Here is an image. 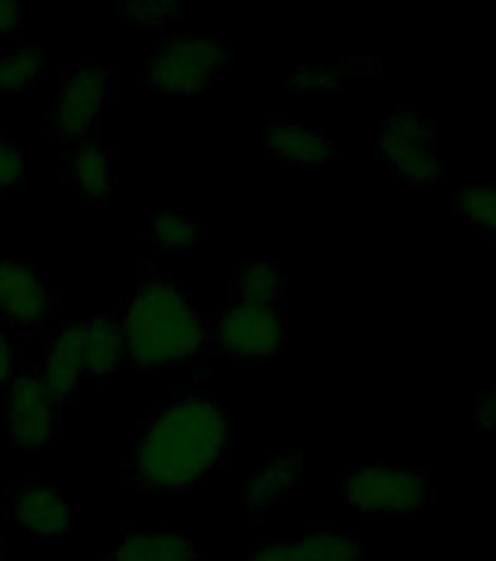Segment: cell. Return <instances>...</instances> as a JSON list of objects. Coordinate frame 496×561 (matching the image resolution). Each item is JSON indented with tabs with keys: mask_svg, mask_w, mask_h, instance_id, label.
I'll return each mask as SVG.
<instances>
[{
	"mask_svg": "<svg viewBox=\"0 0 496 561\" xmlns=\"http://www.w3.org/2000/svg\"><path fill=\"white\" fill-rule=\"evenodd\" d=\"M301 561H362V550L354 533L339 529H324L310 533L307 538L296 541Z\"/></svg>",
	"mask_w": 496,
	"mask_h": 561,
	"instance_id": "ac0fdd59",
	"label": "cell"
},
{
	"mask_svg": "<svg viewBox=\"0 0 496 561\" xmlns=\"http://www.w3.org/2000/svg\"><path fill=\"white\" fill-rule=\"evenodd\" d=\"M126 359L120 319L103 313L96 319H82V366L94 375H112Z\"/></svg>",
	"mask_w": 496,
	"mask_h": 561,
	"instance_id": "5bb4252c",
	"label": "cell"
},
{
	"mask_svg": "<svg viewBox=\"0 0 496 561\" xmlns=\"http://www.w3.org/2000/svg\"><path fill=\"white\" fill-rule=\"evenodd\" d=\"M82 371H85L82 366V319H77V322H65L53 333L38 375H42L47 392L53 394V401L65 403L77 394Z\"/></svg>",
	"mask_w": 496,
	"mask_h": 561,
	"instance_id": "8fae6325",
	"label": "cell"
},
{
	"mask_svg": "<svg viewBox=\"0 0 496 561\" xmlns=\"http://www.w3.org/2000/svg\"><path fill=\"white\" fill-rule=\"evenodd\" d=\"M199 226L191 214H184L178 208H161L155 217V243L164 249V252L175 254V257H184L191 254L199 243Z\"/></svg>",
	"mask_w": 496,
	"mask_h": 561,
	"instance_id": "d6986e66",
	"label": "cell"
},
{
	"mask_svg": "<svg viewBox=\"0 0 496 561\" xmlns=\"http://www.w3.org/2000/svg\"><path fill=\"white\" fill-rule=\"evenodd\" d=\"M196 543L184 529H129L108 561H196Z\"/></svg>",
	"mask_w": 496,
	"mask_h": 561,
	"instance_id": "7c38bea8",
	"label": "cell"
},
{
	"mask_svg": "<svg viewBox=\"0 0 496 561\" xmlns=\"http://www.w3.org/2000/svg\"><path fill=\"white\" fill-rule=\"evenodd\" d=\"M123 15L131 18L135 24L140 26H161L166 18L173 15V3H152V0H138V3H129V7L120 9Z\"/></svg>",
	"mask_w": 496,
	"mask_h": 561,
	"instance_id": "603a6c76",
	"label": "cell"
},
{
	"mask_svg": "<svg viewBox=\"0 0 496 561\" xmlns=\"http://www.w3.org/2000/svg\"><path fill=\"white\" fill-rule=\"evenodd\" d=\"M339 68H327V65H319V68H298L292 73V82L289 85L296 91H304V94H322V91H336L339 88Z\"/></svg>",
	"mask_w": 496,
	"mask_h": 561,
	"instance_id": "7402d4cb",
	"label": "cell"
},
{
	"mask_svg": "<svg viewBox=\"0 0 496 561\" xmlns=\"http://www.w3.org/2000/svg\"><path fill=\"white\" fill-rule=\"evenodd\" d=\"M298 473H301V459L298 456H278L272 459L263 471L252 473V480L245 482L243 503L252 512H266V508L278 506L287 500V494L296 485Z\"/></svg>",
	"mask_w": 496,
	"mask_h": 561,
	"instance_id": "9a60e30c",
	"label": "cell"
},
{
	"mask_svg": "<svg viewBox=\"0 0 496 561\" xmlns=\"http://www.w3.org/2000/svg\"><path fill=\"white\" fill-rule=\"evenodd\" d=\"M222 354L234 359H269L284 348V316L278 307L231 305L217 322Z\"/></svg>",
	"mask_w": 496,
	"mask_h": 561,
	"instance_id": "8992f818",
	"label": "cell"
},
{
	"mask_svg": "<svg viewBox=\"0 0 496 561\" xmlns=\"http://www.w3.org/2000/svg\"><path fill=\"white\" fill-rule=\"evenodd\" d=\"M429 129L412 112L392 114L383 126L380 149L403 182L429 184L441 173V161L429 152Z\"/></svg>",
	"mask_w": 496,
	"mask_h": 561,
	"instance_id": "ba28073f",
	"label": "cell"
},
{
	"mask_svg": "<svg viewBox=\"0 0 496 561\" xmlns=\"http://www.w3.org/2000/svg\"><path fill=\"white\" fill-rule=\"evenodd\" d=\"M228 44L205 35H173L158 44L149 61L147 82L166 94H196L226 73Z\"/></svg>",
	"mask_w": 496,
	"mask_h": 561,
	"instance_id": "3957f363",
	"label": "cell"
},
{
	"mask_svg": "<svg viewBox=\"0 0 496 561\" xmlns=\"http://www.w3.org/2000/svg\"><path fill=\"white\" fill-rule=\"evenodd\" d=\"M44 59L33 47L0 53V91H26L42 79Z\"/></svg>",
	"mask_w": 496,
	"mask_h": 561,
	"instance_id": "ffe728a7",
	"label": "cell"
},
{
	"mask_svg": "<svg viewBox=\"0 0 496 561\" xmlns=\"http://www.w3.org/2000/svg\"><path fill=\"white\" fill-rule=\"evenodd\" d=\"M56 407L38 371L15 375L9 383L7 424L9 442L21 450H42L53 442L56 433Z\"/></svg>",
	"mask_w": 496,
	"mask_h": 561,
	"instance_id": "52a82bcc",
	"label": "cell"
},
{
	"mask_svg": "<svg viewBox=\"0 0 496 561\" xmlns=\"http://www.w3.org/2000/svg\"><path fill=\"white\" fill-rule=\"evenodd\" d=\"M112 94V73L96 61H82L68 70L61 82L59 100L53 108L56 131L65 138H88L94 131L100 114Z\"/></svg>",
	"mask_w": 496,
	"mask_h": 561,
	"instance_id": "5b68a950",
	"label": "cell"
},
{
	"mask_svg": "<svg viewBox=\"0 0 496 561\" xmlns=\"http://www.w3.org/2000/svg\"><path fill=\"white\" fill-rule=\"evenodd\" d=\"M455 210L468 222H480L488 231H496V191L491 187H464L455 193Z\"/></svg>",
	"mask_w": 496,
	"mask_h": 561,
	"instance_id": "44dd1931",
	"label": "cell"
},
{
	"mask_svg": "<svg viewBox=\"0 0 496 561\" xmlns=\"http://www.w3.org/2000/svg\"><path fill=\"white\" fill-rule=\"evenodd\" d=\"M234 293L240 305L278 307L284 296V272L275 263H249L237 272Z\"/></svg>",
	"mask_w": 496,
	"mask_h": 561,
	"instance_id": "e0dca14e",
	"label": "cell"
},
{
	"mask_svg": "<svg viewBox=\"0 0 496 561\" xmlns=\"http://www.w3.org/2000/svg\"><path fill=\"white\" fill-rule=\"evenodd\" d=\"M120 328L126 357L143 371H161L199 357L210 336L193 298L170 278L140 284L123 310Z\"/></svg>",
	"mask_w": 496,
	"mask_h": 561,
	"instance_id": "7a4b0ae2",
	"label": "cell"
},
{
	"mask_svg": "<svg viewBox=\"0 0 496 561\" xmlns=\"http://www.w3.org/2000/svg\"><path fill=\"white\" fill-rule=\"evenodd\" d=\"M112 156L96 144H82L77 156L70 158V179L77 184V191L94 205L112 199Z\"/></svg>",
	"mask_w": 496,
	"mask_h": 561,
	"instance_id": "2e32d148",
	"label": "cell"
},
{
	"mask_svg": "<svg viewBox=\"0 0 496 561\" xmlns=\"http://www.w3.org/2000/svg\"><path fill=\"white\" fill-rule=\"evenodd\" d=\"M24 175V152L12 140L0 138V191L21 182Z\"/></svg>",
	"mask_w": 496,
	"mask_h": 561,
	"instance_id": "cb8c5ba5",
	"label": "cell"
},
{
	"mask_svg": "<svg viewBox=\"0 0 496 561\" xmlns=\"http://www.w3.org/2000/svg\"><path fill=\"white\" fill-rule=\"evenodd\" d=\"M53 307V296L42 275L21 263L0 261V313L18 324H42Z\"/></svg>",
	"mask_w": 496,
	"mask_h": 561,
	"instance_id": "30bf717a",
	"label": "cell"
},
{
	"mask_svg": "<svg viewBox=\"0 0 496 561\" xmlns=\"http://www.w3.org/2000/svg\"><path fill=\"white\" fill-rule=\"evenodd\" d=\"M12 517L38 541H59L73 526V506L47 482H24L12 497Z\"/></svg>",
	"mask_w": 496,
	"mask_h": 561,
	"instance_id": "9c48e42d",
	"label": "cell"
},
{
	"mask_svg": "<svg viewBox=\"0 0 496 561\" xmlns=\"http://www.w3.org/2000/svg\"><path fill=\"white\" fill-rule=\"evenodd\" d=\"M15 363H18V354H15V345L9 340V333L0 328V389L15 380Z\"/></svg>",
	"mask_w": 496,
	"mask_h": 561,
	"instance_id": "484cf974",
	"label": "cell"
},
{
	"mask_svg": "<svg viewBox=\"0 0 496 561\" xmlns=\"http://www.w3.org/2000/svg\"><path fill=\"white\" fill-rule=\"evenodd\" d=\"M345 503L368 517H401L424 506L427 489L420 477L394 465H366L345 473Z\"/></svg>",
	"mask_w": 496,
	"mask_h": 561,
	"instance_id": "277c9868",
	"label": "cell"
},
{
	"mask_svg": "<svg viewBox=\"0 0 496 561\" xmlns=\"http://www.w3.org/2000/svg\"><path fill=\"white\" fill-rule=\"evenodd\" d=\"M3 556H7V547H3V538H0V561H3Z\"/></svg>",
	"mask_w": 496,
	"mask_h": 561,
	"instance_id": "83f0119b",
	"label": "cell"
},
{
	"mask_svg": "<svg viewBox=\"0 0 496 561\" xmlns=\"http://www.w3.org/2000/svg\"><path fill=\"white\" fill-rule=\"evenodd\" d=\"M245 561H301V556H298L296 543L278 541V543H263V547H257V550H254Z\"/></svg>",
	"mask_w": 496,
	"mask_h": 561,
	"instance_id": "d4e9b609",
	"label": "cell"
},
{
	"mask_svg": "<svg viewBox=\"0 0 496 561\" xmlns=\"http://www.w3.org/2000/svg\"><path fill=\"white\" fill-rule=\"evenodd\" d=\"M24 26V7L0 0V35H12Z\"/></svg>",
	"mask_w": 496,
	"mask_h": 561,
	"instance_id": "4316f807",
	"label": "cell"
},
{
	"mask_svg": "<svg viewBox=\"0 0 496 561\" xmlns=\"http://www.w3.org/2000/svg\"><path fill=\"white\" fill-rule=\"evenodd\" d=\"M228 412L214 398H175L147 421L135 447V480L155 494H178L208 480L226 459Z\"/></svg>",
	"mask_w": 496,
	"mask_h": 561,
	"instance_id": "6da1fadb",
	"label": "cell"
},
{
	"mask_svg": "<svg viewBox=\"0 0 496 561\" xmlns=\"http://www.w3.org/2000/svg\"><path fill=\"white\" fill-rule=\"evenodd\" d=\"M266 147L289 167H327L336 161L331 140L296 123H272L266 131Z\"/></svg>",
	"mask_w": 496,
	"mask_h": 561,
	"instance_id": "4fadbf2b",
	"label": "cell"
}]
</instances>
